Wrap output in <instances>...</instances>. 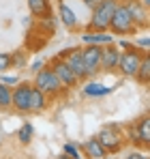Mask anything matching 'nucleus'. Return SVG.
<instances>
[{
    "instance_id": "393cba45",
    "label": "nucleus",
    "mask_w": 150,
    "mask_h": 159,
    "mask_svg": "<svg viewBox=\"0 0 150 159\" xmlns=\"http://www.w3.org/2000/svg\"><path fill=\"white\" fill-rule=\"evenodd\" d=\"M0 84H4V86H15V84H20V78H17V75H0Z\"/></svg>"
},
{
    "instance_id": "f8f14e48",
    "label": "nucleus",
    "mask_w": 150,
    "mask_h": 159,
    "mask_svg": "<svg viewBox=\"0 0 150 159\" xmlns=\"http://www.w3.org/2000/svg\"><path fill=\"white\" fill-rule=\"evenodd\" d=\"M47 106H50V97L32 86L30 88V112L32 114H41V112L47 110Z\"/></svg>"
},
{
    "instance_id": "f03ea898",
    "label": "nucleus",
    "mask_w": 150,
    "mask_h": 159,
    "mask_svg": "<svg viewBox=\"0 0 150 159\" xmlns=\"http://www.w3.org/2000/svg\"><path fill=\"white\" fill-rule=\"evenodd\" d=\"M137 30L139 28L135 26V22L131 20V15H129V11L125 9V4L118 2L116 9H114V13H112L107 32H112V34H135Z\"/></svg>"
},
{
    "instance_id": "aec40b11",
    "label": "nucleus",
    "mask_w": 150,
    "mask_h": 159,
    "mask_svg": "<svg viewBox=\"0 0 150 159\" xmlns=\"http://www.w3.org/2000/svg\"><path fill=\"white\" fill-rule=\"evenodd\" d=\"M32 135H34V127H32V123H24V127L17 131V138H20L22 144H30Z\"/></svg>"
},
{
    "instance_id": "4468645a",
    "label": "nucleus",
    "mask_w": 150,
    "mask_h": 159,
    "mask_svg": "<svg viewBox=\"0 0 150 159\" xmlns=\"http://www.w3.org/2000/svg\"><path fill=\"white\" fill-rule=\"evenodd\" d=\"M82 43L84 45H107V43H114V34H107V32H82Z\"/></svg>"
},
{
    "instance_id": "423d86ee",
    "label": "nucleus",
    "mask_w": 150,
    "mask_h": 159,
    "mask_svg": "<svg viewBox=\"0 0 150 159\" xmlns=\"http://www.w3.org/2000/svg\"><path fill=\"white\" fill-rule=\"evenodd\" d=\"M58 58H62V60L69 65V69L73 71V75L77 78V82H86V80L90 78L88 69H86V67H84V62H82V48L64 50V52L58 54Z\"/></svg>"
},
{
    "instance_id": "dca6fc26",
    "label": "nucleus",
    "mask_w": 150,
    "mask_h": 159,
    "mask_svg": "<svg viewBox=\"0 0 150 159\" xmlns=\"http://www.w3.org/2000/svg\"><path fill=\"white\" fill-rule=\"evenodd\" d=\"M135 82L142 84V86H148L150 84V54L148 52L144 54V58H142V65H139V69L135 73Z\"/></svg>"
},
{
    "instance_id": "a878e982",
    "label": "nucleus",
    "mask_w": 150,
    "mask_h": 159,
    "mask_svg": "<svg viewBox=\"0 0 150 159\" xmlns=\"http://www.w3.org/2000/svg\"><path fill=\"white\" fill-rule=\"evenodd\" d=\"M133 45H139V48H144L146 52H148V45H150V39L148 37H139V39H135V43Z\"/></svg>"
},
{
    "instance_id": "0eeeda50",
    "label": "nucleus",
    "mask_w": 150,
    "mask_h": 159,
    "mask_svg": "<svg viewBox=\"0 0 150 159\" xmlns=\"http://www.w3.org/2000/svg\"><path fill=\"white\" fill-rule=\"evenodd\" d=\"M30 88H32V82H20L11 90V107H15L20 114L30 112Z\"/></svg>"
},
{
    "instance_id": "9d476101",
    "label": "nucleus",
    "mask_w": 150,
    "mask_h": 159,
    "mask_svg": "<svg viewBox=\"0 0 150 159\" xmlns=\"http://www.w3.org/2000/svg\"><path fill=\"white\" fill-rule=\"evenodd\" d=\"M82 62L88 69V73L95 75L101 65V45H84L82 48Z\"/></svg>"
},
{
    "instance_id": "7ed1b4c3",
    "label": "nucleus",
    "mask_w": 150,
    "mask_h": 159,
    "mask_svg": "<svg viewBox=\"0 0 150 159\" xmlns=\"http://www.w3.org/2000/svg\"><path fill=\"white\" fill-rule=\"evenodd\" d=\"M32 86L39 88L41 93H45L47 97H58L60 93H64L62 86H60V82H58V78H56V73H54V69H51L50 65H43V67L37 71Z\"/></svg>"
},
{
    "instance_id": "6e6552de",
    "label": "nucleus",
    "mask_w": 150,
    "mask_h": 159,
    "mask_svg": "<svg viewBox=\"0 0 150 159\" xmlns=\"http://www.w3.org/2000/svg\"><path fill=\"white\" fill-rule=\"evenodd\" d=\"M50 67L54 69V73H56V78H58V82H60V86H62V90H64V93H69L73 86L79 84L77 78L73 75V71L69 69V65H67L62 58H58V56H56V58L50 62Z\"/></svg>"
},
{
    "instance_id": "4be33fe9",
    "label": "nucleus",
    "mask_w": 150,
    "mask_h": 159,
    "mask_svg": "<svg viewBox=\"0 0 150 159\" xmlns=\"http://www.w3.org/2000/svg\"><path fill=\"white\" fill-rule=\"evenodd\" d=\"M11 65H15V69H22V67L26 65V52L11 54Z\"/></svg>"
},
{
    "instance_id": "f3484780",
    "label": "nucleus",
    "mask_w": 150,
    "mask_h": 159,
    "mask_svg": "<svg viewBox=\"0 0 150 159\" xmlns=\"http://www.w3.org/2000/svg\"><path fill=\"white\" fill-rule=\"evenodd\" d=\"M58 13H60V20H62V24L69 28V30H73L77 26V17H75V13L71 11V7H67L64 2H60V7H58Z\"/></svg>"
},
{
    "instance_id": "2eb2a0df",
    "label": "nucleus",
    "mask_w": 150,
    "mask_h": 159,
    "mask_svg": "<svg viewBox=\"0 0 150 159\" xmlns=\"http://www.w3.org/2000/svg\"><path fill=\"white\" fill-rule=\"evenodd\" d=\"M84 153H86L88 159H105L107 157L105 148L101 146V142L97 140V138H90V140L84 142Z\"/></svg>"
},
{
    "instance_id": "9b49d317",
    "label": "nucleus",
    "mask_w": 150,
    "mask_h": 159,
    "mask_svg": "<svg viewBox=\"0 0 150 159\" xmlns=\"http://www.w3.org/2000/svg\"><path fill=\"white\" fill-rule=\"evenodd\" d=\"M122 4H125V9L129 11L131 20L135 22V26L148 28V9L146 7H142L137 0H122Z\"/></svg>"
},
{
    "instance_id": "5701e85b",
    "label": "nucleus",
    "mask_w": 150,
    "mask_h": 159,
    "mask_svg": "<svg viewBox=\"0 0 150 159\" xmlns=\"http://www.w3.org/2000/svg\"><path fill=\"white\" fill-rule=\"evenodd\" d=\"M11 54L9 52H0V73H4L7 69H11Z\"/></svg>"
},
{
    "instance_id": "ddd939ff",
    "label": "nucleus",
    "mask_w": 150,
    "mask_h": 159,
    "mask_svg": "<svg viewBox=\"0 0 150 159\" xmlns=\"http://www.w3.org/2000/svg\"><path fill=\"white\" fill-rule=\"evenodd\" d=\"M28 9H30L32 17H37V20L51 17V2L50 0H28Z\"/></svg>"
},
{
    "instance_id": "20e7f679",
    "label": "nucleus",
    "mask_w": 150,
    "mask_h": 159,
    "mask_svg": "<svg viewBox=\"0 0 150 159\" xmlns=\"http://www.w3.org/2000/svg\"><path fill=\"white\" fill-rule=\"evenodd\" d=\"M116 4H118V0H103L99 7L92 11L88 30H90V32H107L109 20H112V13H114V9H116Z\"/></svg>"
},
{
    "instance_id": "1a4fd4ad",
    "label": "nucleus",
    "mask_w": 150,
    "mask_h": 159,
    "mask_svg": "<svg viewBox=\"0 0 150 159\" xmlns=\"http://www.w3.org/2000/svg\"><path fill=\"white\" fill-rule=\"evenodd\" d=\"M120 48L116 43H107V45H101V65L99 69L103 71H116L118 69V60H120Z\"/></svg>"
},
{
    "instance_id": "bb28decb",
    "label": "nucleus",
    "mask_w": 150,
    "mask_h": 159,
    "mask_svg": "<svg viewBox=\"0 0 150 159\" xmlns=\"http://www.w3.org/2000/svg\"><path fill=\"white\" fill-rule=\"evenodd\" d=\"M101 2H103V0H84V4H86V7H88L90 11H95V9L99 7Z\"/></svg>"
},
{
    "instance_id": "f257e3e1",
    "label": "nucleus",
    "mask_w": 150,
    "mask_h": 159,
    "mask_svg": "<svg viewBox=\"0 0 150 159\" xmlns=\"http://www.w3.org/2000/svg\"><path fill=\"white\" fill-rule=\"evenodd\" d=\"M97 140L101 142V146L105 148V153H112V155H116L118 151H122L126 144L125 131L118 125H105V127H101Z\"/></svg>"
},
{
    "instance_id": "39448f33",
    "label": "nucleus",
    "mask_w": 150,
    "mask_h": 159,
    "mask_svg": "<svg viewBox=\"0 0 150 159\" xmlns=\"http://www.w3.org/2000/svg\"><path fill=\"white\" fill-rule=\"evenodd\" d=\"M146 50H137V45H133L131 50H122L120 52V60H118V71L125 75V78H135L139 65H142V58H144Z\"/></svg>"
},
{
    "instance_id": "c756f323",
    "label": "nucleus",
    "mask_w": 150,
    "mask_h": 159,
    "mask_svg": "<svg viewBox=\"0 0 150 159\" xmlns=\"http://www.w3.org/2000/svg\"><path fill=\"white\" fill-rule=\"evenodd\" d=\"M137 2H139L142 7H146V9H148V7H150V0H137Z\"/></svg>"
},
{
    "instance_id": "7c9ffc66",
    "label": "nucleus",
    "mask_w": 150,
    "mask_h": 159,
    "mask_svg": "<svg viewBox=\"0 0 150 159\" xmlns=\"http://www.w3.org/2000/svg\"><path fill=\"white\" fill-rule=\"evenodd\" d=\"M56 159H69V157L67 155H60V157H56Z\"/></svg>"
},
{
    "instance_id": "a211bd4d",
    "label": "nucleus",
    "mask_w": 150,
    "mask_h": 159,
    "mask_svg": "<svg viewBox=\"0 0 150 159\" xmlns=\"http://www.w3.org/2000/svg\"><path fill=\"white\" fill-rule=\"evenodd\" d=\"M135 127H137V133L144 142V148L150 146V118L148 116H142L139 120H135Z\"/></svg>"
},
{
    "instance_id": "6ab92c4d",
    "label": "nucleus",
    "mask_w": 150,
    "mask_h": 159,
    "mask_svg": "<svg viewBox=\"0 0 150 159\" xmlns=\"http://www.w3.org/2000/svg\"><path fill=\"white\" fill-rule=\"evenodd\" d=\"M109 93H112V88L101 86V84H97V82L84 84V95H86V97H103V95H109Z\"/></svg>"
},
{
    "instance_id": "c85d7f7f",
    "label": "nucleus",
    "mask_w": 150,
    "mask_h": 159,
    "mask_svg": "<svg viewBox=\"0 0 150 159\" xmlns=\"http://www.w3.org/2000/svg\"><path fill=\"white\" fill-rule=\"evenodd\" d=\"M41 67H43V62H41V60H37V62H34V65H32V71H39V69H41Z\"/></svg>"
},
{
    "instance_id": "b1692460",
    "label": "nucleus",
    "mask_w": 150,
    "mask_h": 159,
    "mask_svg": "<svg viewBox=\"0 0 150 159\" xmlns=\"http://www.w3.org/2000/svg\"><path fill=\"white\" fill-rule=\"evenodd\" d=\"M64 155H67L69 159H79V151H77V146H75V144L67 142V144H64Z\"/></svg>"
},
{
    "instance_id": "412c9836",
    "label": "nucleus",
    "mask_w": 150,
    "mask_h": 159,
    "mask_svg": "<svg viewBox=\"0 0 150 159\" xmlns=\"http://www.w3.org/2000/svg\"><path fill=\"white\" fill-rule=\"evenodd\" d=\"M11 107V88L0 84V110H9Z\"/></svg>"
},
{
    "instance_id": "cd10ccee",
    "label": "nucleus",
    "mask_w": 150,
    "mask_h": 159,
    "mask_svg": "<svg viewBox=\"0 0 150 159\" xmlns=\"http://www.w3.org/2000/svg\"><path fill=\"white\" fill-rule=\"evenodd\" d=\"M126 159H148V157H146V153H139V151H135V153L126 155Z\"/></svg>"
}]
</instances>
